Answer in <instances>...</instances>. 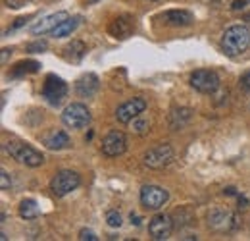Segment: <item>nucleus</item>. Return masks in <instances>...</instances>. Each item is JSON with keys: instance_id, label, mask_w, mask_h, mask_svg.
Returning <instances> with one entry per match:
<instances>
[{"instance_id": "obj_9", "label": "nucleus", "mask_w": 250, "mask_h": 241, "mask_svg": "<svg viewBox=\"0 0 250 241\" xmlns=\"http://www.w3.org/2000/svg\"><path fill=\"white\" fill-rule=\"evenodd\" d=\"M208 226L216 232H231L237 228V216L229 209L216 207L208 212Z\"/></svg>"}, {"instance_id": "obj_8", "label": "nucleus", "mask_w": 250, "mask_h": 241, "mask_svg": "<svg viewBox=\"0 0 250 241\" xmlns=\"http://www.w3.org/2000/svg\"><path fill=\"white\" fill-rule=\"evenodd\" d=\"M169 199V193L160 185H145L141 189V205L146 211H160Z\"/></svg>"}, {"instance_id": "obj_31", "label": "nucleus", "mask_w": 250, "mask_h": 241, "mask_svg": "<svg viewBox=\"0 0 250 241\" xmlns=\"http://www.w3.org/2000/svg\"><path fill=\"white\" fill-rule=\"evenodd\" d=\"M245 6H247V0H235L231 8H233V10H243Z\"/></svg>"}, {"instance_id": "obj_19", "label": "nucleus", "mask_w": 250, "mask_h": 241, "mask_svg": "<svg viewBox=\"0 0 250 241\" xmlns=\"http://www.w3.org/2000/svg\"><path fill=\"white\" fill-rule=\"evenodd\" d=\"M79 25H81V16H73V18H67L63 24H60L56 29L52 31V35H54L56 39H63V37L71 35V33L77 29Z\"/></svg>"}, {"instance_id": "obj_33", "label": "nucleus", "mask_w": 250, "mask_h": 241, "mask_svg": "<svg viewBox=\"0 0 250 241\" xmlns=\"http://www.w3.org/2000/svg\"><path fill=\"white\" fill-rule=\"evenodd\" d=\"M131 224H135V226H141V216L139 214H135V212H131Z\"/></svg>"}, {"instance_id": "obj_27", "label": "nucleus", "mask_w": 250, "mask_h": 241, "mask_svg": "<svg viewBox=\"0 0 250 241\" xmlns=\"http://www.w3.org/2000/svg\"><path fill=\"white\" fill-rule=\"evenodd\" d=\"M79 240H81V241H98V236L94 234L93 230H87V228H83V230L79 232Z\"/></svg>"}, {"instance_id": "obj_5", "label": "nucleus", "mask_w": 250, "mask_h": 241, "mask_svg": "<svg viewBox=\"0 0 250 241\" xmlns=\"http://www.w3.org/2000/svg\"><path fill=\"white\" fill-rule=\"evenodd\" d=\"M221 81L214 70H196L190 75V87L202 95H214L219 89Z\"/></svg>"}, {"instance_id": "obj_20", "label": "nucleus", "mask_w": 250, "mask_h": 241, "mask_svg": "<svg viewBox=\"0 0 250 241\" xmlns=\"http://www.w3.org/2000/svg\"><path fill=\"white\" fill-rule=\"evenodd\" d=\"M63 52H65V58L71 62H79L83 56H85V52H87V47H85V43L83 41H71L65 48H63Z\"/></svg>"}, {"instance_id": "obj_21", "label": "nucleus", "mask_w": 250, "mask_h": 241, "mask_svg": "<svg viewBox=\"0 0 250 241\" xmlns=\"http://www.w3.org/2000/svg\"><path fill=\"white\" fill-rule=\"evenodd\" d=\"M39 212H41V209H39L35 199H23L20 203V216L23 220H35L39 216Z\"/></svg>"}, {"instance_id": "obj_10", "label": "nucleus", "mask_w": 250, "mask_h": 241, "mask_svg": "<svg viewBox=\"0 0 250 241\" xmlns=\"http://www.w3.org/2000/svg\"><path fill=\"white\" fill-rule=\"evenodd\" d=\"M173 228H175L173 218H171L169 214H164V212L152 216L150 222H148V234H150L152 240H156V241L167 240V238L171 236Z\"/></svg>"}, {"instance_id": "obj_18", "label": "nucleus", "mask_w": 250, "mask_h": 241, "mask_svg": "<svg viewBox=\"0 0 250 241\" xmlns=\"http://www.w3.org/2000/svg\"><path fill=\"white\" fill-rule=\"evenodd\" d=\"M190 116H192V110H190V108H185V106L173 108V110L169 112V127H171L173 131L183 129L188 123V120H190Z\"/></svg>"}, {"instance_id": "obj_30", "label": "nucleus", "mask_w": 250, "mask_h": 241, "mask_svg": "<svg viewBox=\"0 0 250 241\" xmlns=\"http://www.w3.org/2000/svg\"><path fill=\"white\" fill-rule=\"evenodd\" d=\"M31 20V16H27V18H20V20H16V24L10 27V31H14V29H18V27H21V25H25L27 22Z\"/></svg>"}, {"instance_id": "obj_6", "label": "nucleus", "mask_w": 250, "mask_h": 241, "mask_svg": "<svg viewBox=\"0 0 250 241\" xmlns=\"http://www.w3.org/2000/svg\"><path fill=\"white\" fill-rule=\"evenodd\" d=\"M173 156H175V152L171 149V145L162 143V145H158L154 149L145 152L143 162H145V166L150 168V170H162V168H166L167 164H171Z\"/></svg>"}, {"instance_id": "obj_16", "label": "nucleus", "mask_w": 250, "mask_h": 241, "mask_svg": "<svg viewBox=\"0 0 250 241\" xmlns=\"http://www.w3.org/2000/svg\"><path fill=\"white\" fill-rule=\"evenodd\" d=\"M42 143H44V147L50 149V151H63V149H67V147L71 145L69 135H67L65 131H62V129H52V131H48V133L42 137Z\"/></svg>"}, {"instance_id": "obj_28", "label": "nucleus", "mask_w": 250, "mask_h": 241, "mask_svg": "<svg viewBox=\"0 0 250 241\" xmlns=\"http://www.w3.org/2000/svg\"><path fill=\"white\" fill-rule=\"evenodd\" d=\"M27 2H29V0H6V6L12 8V10H20V8H23Z\"/></svg>"}, {"instance_id": "obj_23", "label": "nucleus", "mask_w": 250, "mask_h": 241, "mask_svg": "<svg viewBox=\"0 0 250 241\" xmlns=\"http://www.w3.org/2000/svg\"><path fill=\"white\" fill-rule=\"evenodd\" d=\"M39 68H41V64L35 60H25V62H20V64H16V68L12 70V75H21V73H35V72H39Z\"/></svg>"}, {"instance_id": "obj_22", "label": "nucleus", "mask_w": 250, "mask_h": 241, "mask_svg": "<svg viewBox=\"0 0 250 241\" xmlns=\"http://www.w3.org/2000/svg\"><path fill=\"white\" fill-rule=\"evenodd\" d=\"M129 123H131V127H133V131L139 133V135L148 133V131H150V125H152L150 118H148V116H143V114H139L137 118H133Z\"/></svg>"}, {"instance_id": "obj_11", "label": "nucleus", "mask_w": 250, "mask_h": 241, "mask_svg": "<svg viewBox=\"0 0 250 241\" xmlns=\"http://www.w3.org/2000/svg\"><path fill=\"white\" fill-rule=\"evenodd\" d=\"M102 154L108 156V158H116V156H122L127 151V137H125L124 131H110L104 139H102Z\"/></svg>"}, {"instance_id": "obj_15", "label": "nucleus", "mask_w": 250, "mask_h": 241, "mask_svg": "<svg viewBox=\"0 0 250 241\" xmlns=\"http://www.w3.org/2000/svg\"><path fill=\"white\" fill-rule=\"evenodd\" d=\"M108 31H110V35L116 37V39H127V37H131L133 31H135L133 18H129V16H120V18H116V20L108 25Z\"/></svg>"}, {"instance_id": "obj_1", "label": "nucleus", "mask_w": 250, "mask_h": 241, "mask_svg": "<svg viewBox=\"0 0 250 241\" xmlns=\"http://www.w3.org/2000/svg\"><path fill=\"white\" fill-rule=\"evenodd\" d=\"M250 47V31L247 25H231L221 37V48L229 56H239Z\"/></svg>"}, {"instance_id": "obj_35", "label": "nucleus", "mask_w": 250, "mask_h": 241, "mask_svg": "<svg viewBox=\"0 0 250 241\" xmlns=\"http://www.w3.org/2000/svg\"><path fill=\"white\" fill-rule=\"evenodd\" d=\"M94 2H98V0H87V4H94Z\"/></svg>"}, {"instance_id": "obj_34", "label": "nucleus", "mask_w": 250, "mask_h": 241, "mask_svg": "<svg viewBox=\"0 0 250 241\" xmlns=\"http://www.w3.org/2000/svg\"><path fill=\"white\" fill-rule=\"evenodd\" d=\"M223 193H225V195H237V191H235L233 187H227V189H225Z\"/></svg>"}, {"instance_id": "obj_17", "label": "nucleus", "mask_w": 250, "mask_h": 241, "mask_svg": "<svg viewBox=\"0 0 250 241\" xmlns=\"http://www.w3.org/2000/svg\"><path fill=\"white\" fill-rule=\"evenodd\" d=\"M162 20L171 27H188L194 22V16L187 10H167L162 14Z\"/></svg>"}, {"instance_id": "obj_3", "label": "nucleus", "mask_w": 250, "mask_h": 241, "mask_svg": "<svg viewBox=\"0 0 250 241\" xmlns=\"http://www.w3.org/2000/svg\"><path fill=\"white\" fill-rule=\"evenodd\" d=\"M62 121L65 127L69 129H83L91 123V112L85 104L81 102H71L63 108L62 112Z\"/></svg>"}, {"instance_id": "obj_25", "label": "nucleus", "mask_w": 250, "mask_h": 241, "mask_svg": "<svg viewBox=\"0 0 250 241\" xmlns=\"http://www.w3.org/2000/svg\"><path fill=\"white\" fill-rule=\"evenodd\" d=\"M12 187V178H10V174H8V170H0V189L2 191H6V189H10Z\"/></svg>"}, {"instance_id": "obj_24", "label": "nucleus", "mask_w": 250, "mask_h": 241, "mask_svg": "<svg viewBox=\"0 0 250 241\" xmlns=\"http://www.w3.org/2000/svg\"><path fill=\"white\" fill-rule=\"evenodd\" d=\"M106 224L110 228H120L122 226V214L118 211H108L106 212Z\"/></svg>"}, {"instance_id": "obj_29", "label": "nucleus", "mask_w": 250, "mask_h": 241, "mask_svg": "<svg viewBox=\"0 0 250 241\" xmlns=\"http://www.w3.org/2000/svg\"><path fill=\"white\" fill-rule=\"evenodd\" d=\"M239 87L245 91V93H249V91H250V72H249V73H245V75L241 77V81H239Z\"/></svg>"}, {"instance_id": "obj_7", "label": "nucleus", "mask_w": 250, "mask_h": 241, "mask_svg": "<svg viewBox=\"0 0 250 241\" xmlns=\"http://www.w3.org/2000/svg\"><path fill=\"white\" fill-rule=\"evenodd\" d=\"M65 95H67V83L63 81L62 77H58V75H54V73L46 75L44 85H42V98H44L48 104L58 106L63 98H65Z\"/></svg>"}, {"instance_id": "obj_2", "label": "nucleus", "mask_w": 250, "mask_h": 241, "mask_svg": "<svg viewBox=\"0 0 250 241\" xmlns=\"http://www.w3.org/2000/svg\"><path fill=\"white\" fill-rule=\"evenodd\" d=\"M4 152L10 154L14 160H18L20 164H25L29 168H39L44 162L42 152H39L37 149H33L29 143L20 141V139H10L4 143Z\"/></svg>"}, {"instance_id": "obj_32", "label": "nucleus", "mask_w": 250, "mask_h": 241, "mask_svg": "<svg viewBox=\"0 0 250 241\" xmlns=\"http://www.w3.org/2000/svg\"><path fill=\"white\" fill-rule=\"evenodd\" d=\"M10 54H12V48H2V56H0V62H2V64H6Z\"/></svg>"}, {"instance_id": "obj_14", "label": "nucleus", "mask_w": 250, "mask_h": 241, "mask_svg": "<svg viewBox=\"0 0 250 241\" xmlns=\"http://www.w3.org/2000/svg\"><path fill=\"white\" fill-rule=\"evenodd\" d=\"M100 89V79L94 73H85L75 81V93L81 98H91Z\"/></svg>"}, {"instance_id": "obj_13", "label": "nucleus", "mask_w": 250, "mask_h": 241, "mask_svg": "<svg viewBox=\"0 0 250 241\" xmlns=\"http://www.w3.org/2000/svg\"><path fill=\"white\" fill-rule=\"evenodd\" d=\"M69 18L67 12H54V14H48L44 18H41L35 25L31 27L33 35H44V33H52L60 24H63L65 20Z\"/></svg>"}, {"instance_id": "obj_4", "label": "nucleus", "mask_w": 250, "mask_h": 241, "mask_svg": "<svg viewBox=\"0 0 250 241\" xmlns=\"http://www.w3.org/2000/svg\"><path fill=\"white\" fill-rule=\"evenodd\" d=\"M79 183H81V178H79L77 172H73V170H60L50 180V191L56 197H65L71 191H75L79 187Z\"/></svg>"}, {"instance_id": "obj_26", "label": "nucleus", "mask_w": 250, "mask_h": 241, "mask_svg": "<svg viewBox=\"0 0 250 241\" xmlns=\"http://www.w3.org/2000/svg\"><path fill=\"white\" fill-rule=\"evenodd\" d=\"M46 48H48L46 41H35L31 45H27V52H42V50H46Z\"/></svg>"}, {"instance_id": "obj_12", "label": "nucleus", "mask_w": 250, "mask_h": 241, "mask_svg": "<svg viewBox=\"0 0 250 241\" xmlns=\"http://www.w3.org/2000/svg\"><path fill=\"white\" fill-rule=\"evenodd\" d=\"M146 110V100L143 96H135V98H129L125 100L124 104L118 106L116 110V120L120 123H129L133 118H137L139 114H143Z\"/></svg>"}]
</instances>
